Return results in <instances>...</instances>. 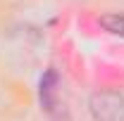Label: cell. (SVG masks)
<instances>
[{
	"label": "cell",
	"instance_id": "6da1fadb",
	"mask_svg": "<svg viewBox=\"0 0 124 121\" xmlns=\"http://www.w3.org/2000/svg\"><path fill=\"white\" fill-rule=\"evenodd\" d=\"M88 109L95 121H124V95L115 90H98L91 95Z\"/></svg>",
	"mask_w": 124,
	"mask_h": 121
},
{
	"label": "cell",
	"instance_id": "7a4b0ae2",
	"mask_svg": "<svg viewBox=\"0 0 124 121\" xmlns=\"http://www.w3.org/2000/svg\"><path fill=\"white\" fill-rule=\"evenodd\" d=\"M55 86H57V76H55V71H48L41 81V100H43L46 109L55 107Z\"/></svg>",
	"mask_w": 124,
	"mask_h": 121
},
{
	"label": "cell",
	"instance_id": "3957f363",
	"mask_svg": "<svg viewBox=\"0 0 124 121\" xmlns=\"http://www.w3.org/2000/svg\"><path fill=\"white\" fill-rule=\"evenodd\" d=\"M100 26L115 36H122L124 38V14H103L100 17Z\"/></svg>",
	"mask_w": 124,
	"mask_h": 121
}]
</instances>
